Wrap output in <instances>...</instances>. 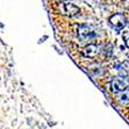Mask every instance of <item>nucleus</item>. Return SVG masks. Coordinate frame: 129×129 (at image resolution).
I'll use <instances>...</instances> for the list:
<instances>
[{
    "label": "nucleus",
    "instance_id": "423d86ee",
    "mask_svg": "<svg viewBox=\"0 0 129 129\" xmlns=\"http://www.w3.org/2000/svg\"><path fill=\"white\" fill-rule=\"evenodd\" d=\"M123 39H124V43H126V45L129 48V30H127L126 33L123 34Z\"/></svg>",
    "mask_w": 129,
    "mask_h": 129
},
{
    "label": "nucleus",
    "instance_id": "f03ea898",
    "mask_svg": "<svg viewBox=\"0 0 129 129\" xmlns=\"http://www.w3.org/2000/svg\"><path fill=\"white\" fill-rule=\"evenodd\" d=\"M109 22H111V24L116 30H121L126 27L127 18L123 14H121V13H116V14L112 15L111 18H109Z\"/></svg>",
    "mask_w": 129,
    "mask_h": 129
},
{
    "label": "nucleus",
    "instance_id": "f257e3e1",
    "mask_svg": "<svg viewBox=\"0 0 129 129\" xmlns=\"http://www.w3.org/2000/svg\"><path fill=\"white\" fill-rule=\"evenodd\" d=\"M112 87H113V90L115 92H122V91H126L129 87V81L126 77L119 76V77H115L112 80Z\"/></svg>",
    "mask_w": 129,
    "mask_h": 129
},
{
    "label": "nucleus",
    "instance_id": "39448f33",
    "mask_svg": "<svg viewBox=\"0 0 129 129\" xmlns=\"http://www.w3.org/2000/svg\"><path fill=\"white\" fill-rule=\"evenodd\" d=\"M83 55L85 57H90L93 58L98 55V47L95 44H88L87 47H85L83 49Z\"/></svg>",
    "mask_w": 129,
    "mask_h": 129
},
{
    "label": "nucleus",
    "instance_id": "20e7f679",
    "mask_svg": "<svg viewBox=\"0 0 129 129\" xmlns=\"http://www.w3.org/2000/svg\"><path fill=\"white\" fill-rule=\"evenodd\" d=\"M63 7H64V13L68 16H75V15H77L80 12V9L76 6V5H73L72 3H65L63 5Z\"/></svg>",
    "mask_w": 129,
    "mask_h": 129
},
{
    "label": "nucleus",
    "instance_id": "7ed1b4c3",
    "mask_svg": "<svg viewBox=\"0 0 129 129\" xmlns=\"http://www.w3.org/2000/svg\"><path fill=\"white\" fill-rule=\"evenodd\" d=\"M78 36L81 41H87V40L94 39L95 37V33H94V30L90 26L80 24L78 28Z\"/></svg>",
    "mask_w": 129,
    "mask_h": 129
}]
</instances>
